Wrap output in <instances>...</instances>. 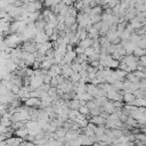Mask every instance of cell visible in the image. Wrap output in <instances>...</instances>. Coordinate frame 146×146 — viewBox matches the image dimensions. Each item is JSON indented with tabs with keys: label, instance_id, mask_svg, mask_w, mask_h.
<instances>
[{
	"label": "cell",
	"instance_id": "cell-3",
	"mask_svg": "<svg viewBox=\"0 0 146 146\" xmlns=\"http://www.w3.org/2000/svg\"><path fill=\"white\" fill-rule=\"evenodd\" d=\"M15 135L17 137H21L23 139H26V137L29 136V128L27 127H21L18 129H15Z\"/></svg>",
	"mask_w": 146,
	"mask_h": 146
},
{
	"label": "cell",
	"instance_id": "cell-2",
	"mask_svg": "<svg viewBox=\"0 0 146 146\" xmlns=\"http://www.w3.org/2000/svg\"><path fill=\"white\" fill-rule=\"evenodd\" d=\"M24 102H25V105L29 106V107H36V106L41 105V100H40V98H38V97H32V96H30V97L26 98Z\"/></svg>",
	"mask_w": 146,
	"mask_h": 146
},
{
	"label": "cell",
	"instance_id": "cell-1",
	"mask_svg": "<svg viewBox=\"0 0 146 146\" xmlns=\"http://www.w3.org/2000/svg\"><path fill=\"white\" fill-rule=\"evenodd\" d=\"M22 41V39H21V35L17 33H9L6 38H5V43L7 44V46H9V47H11V48H16L18 44H19V42Z\"/></svg>",
	"mask_w": 146,
	"mask_h": 146
},
{
	"label": "cell",
	"instance_id": "cell-4",
	"mask_svg": "<svg viewBox=\"0 0 146 146\" xmlns=\"http://www.w3.org/2000/svg\"><path fill=\"white\" fill-rule=\"evenodd\" d=\"M1 117H2V114H0V120H1Z\"/></svg>",
	"mask_w": 146,
	"mask_h": 146
}]
</instances>
